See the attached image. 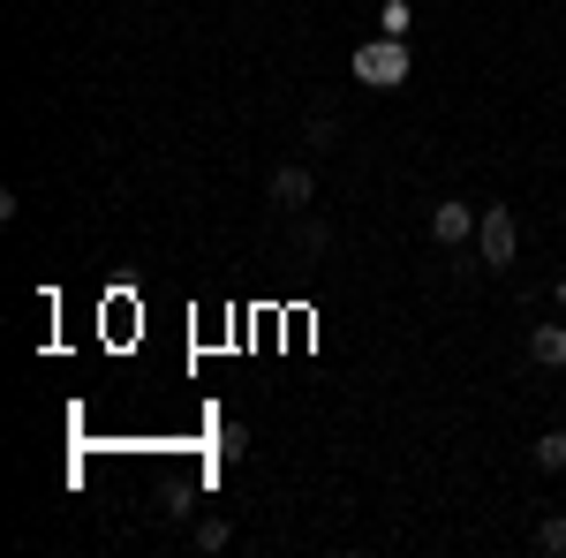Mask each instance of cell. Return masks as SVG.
<instances>
[{
	"mask_svg": "<svg viewBox=\"0 0 566 558\" xmlns=\"http://www.w3.org/2000/svg\"><path fill=\"white\" fill-rule=\"evenodd\" d=\"M514 257H522V219H514V204H483V219H476V264H483V272H506Z\"/></svg>",
	"mask_w": 566,
	"mask_h": 558,
	"instance_id": "obj_1",
	"label": "cell"
},
{
	"mask_svg": "<svg viewBox=\"0 0 566 558\" xmlns=\"http://www.w3.org/2000/svg\"><path fill=\"white\" fill-rule=\"evenodd\" d=\"M355 76H363L370 91H392L400 76H408V39H386V31L363 39V45H355Z\"/></svg>",
	"mask_w": 566,
	"mask_h": 558,
	"instance_id": "obj_2",
	"label": "cell"
},
{
	"mask_svg": "<svg viewBox=\"0 0 566 558\" xmlns=\"http://www.w3.org/2000/svg\"><path fill=\"white\" fill-rule=\"evenodd\" d=\"M476 204H461V197H438L431 204V242L438 250H469V242H476Z\"/></svg>",
	"mask_w": 566,
	"mask_h": 558,
	"instance_id": "obj_3",
	"label": "cell"
},
{
	"mask_svg": "<svg viewBox=\"0 0 566 558\" xmlns=\"http://www.w3.org/2000/svg\"><path fill=\"white\" fill-rule=\"evenodd\" d=\"M310 197H317V173L303 167V159H287V167H272V204L295 219V212H310Z\"/></svg>",
	"mask_w": 566,
	"mask_h": 558,
	"instance_id": "obj_4",
	"label": "cell"
},
{
	"mask_svg": "<svg viewBox=\"0 0 566 558\" xmlns=\"http://www.w3.org/2000/svg\"><path fill=\"white\" fill-rule=\"evenodd\" d=\"M528 362L536 370H566V325H528Z\"/></svg>",
	"mask_w": 566,
	"mask_h": 558,
	"instance_id": "obj_5",
	"label": "cell"
},
{
	"mask_svg": "<svg viewBox=\"0 0 566 558\" xmlns=\"http://www.w3.org/2000/svg\"><path fill=\"white\" fill-rule=\"evenodd\" d=\"M536 551H544V558H566V514H544V520H536Z\"/></svg>",
	"mask_w": 566,
	"mask_h": 558,
	"instance_id": "obj_6",
	"label": "cell"
},
{
	"mask_svg": "<svg viewBox=\"0 0 566 558\" xmlns=\"http://www.w3.org/2000/svg\"><path fill=\"white\" fill-rule=\"evenodd\" d=\"M536 468H544V475L566 468V430H544V438H536Z\"/></svg>",
	"mask_w": 566,
	"mask_h": 558,
	"instance_id": "obj_7",
	"label": "cell"
},
{
	"mask_svg": "<svg viewBox=\"0 0 566 558\" xmlns=\"http://www.w3.org/2000/svg\"><path fill=\"white\" fill-rule=\"evenodd\" d=\"M227 544H234V520H197V551H227Z\"/></svg>",
	"mask_w": 566,
	"mask_h": 558,
	"instance_id": "obj_8",
	"label": "cell"
},
{
	"mask_svg": "<svg viewBox=\"0 0 566 558\" xmlns=\"http://www.w3.org/2000/svg\"><path fill=\"white\" fill-rule=\"evenodd\" d=\"M303 144H310V151H333V144H340V122H333V114H310Z\"/></svg>",
	"mask_w": 566,
	"mask_h": 558,
	"instance_id": "obj_9",
	"label": "cell"
},
{
	"mask_svg": "<svg viewBox=\"0 0 566 558\" xmlns=\"http://www.w3.org/2000/svg\"><path fill=\"white\" fill-rule=\"evenodd\" d=\"M295 250H303V257H325V250H333V234H325V227H317V219H310L303 234H295Z\"/></svg>",
	"mask_w": 566,
	"mask_h": 558,
	"instance_id": "obj_10",
	"label": "cell"
},
{
	"mask_svg": "<svg viewBox=\"0 0 566 558\" xmlns=\"http://www.w3.org/2000/svg\"><path fill=\"white\" fill-rule=\"evenodd\" d=\"M378 31H386V39H408V0H386V15H378Z\"/></svg>",
	"mask_w": 566,
	"mask_h": 558,
	"instance_id": "obj_11",
	"label": "cell"
},
{
	"mask_svg": "<svg viewBox=\"0 0 566 558\" xmlns=\"http://www.w3.org/2000/svg\"><path fill=\"white\" fill-rule=\"evenodd\" d=\"M552 302H559V309H566V272H559V280H552Z\"/></svg>",
	"mask_w": 566,
	"mask_h": 558,
	"instance_id": "obj_12",
	"label": "cell"
},
{
	"mask_svg": "<svg viewBox=\"0 0 566 558\" xmlns=\"http://www.w3.org/2000/svg\"><path fill=\"white\" fill-rule=\"evenodd\" d=\"M559 227H566V204H559Z\"/></svg>",
	"mask_w": 566,
	"mask_h": 558,
	"instance_id": "obj_13",
	"label": "cell"
}]
</instances>
